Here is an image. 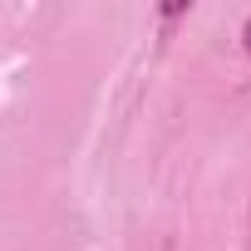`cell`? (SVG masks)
Masks as SVG:
<instances>
[{"mask_svg":"<svg viewBox=\"0 0 251 251\" xmlns=\"http://www.w3.org/2000/svg\"><path fill=\"white\" fill-rule=\"evenodd\" d=\"M246 54H251V20H246Z\"/></svg>","mask_w":251,"mask_h":251,"instance_id":"cell-1","label":"cell"}]
</instances>
